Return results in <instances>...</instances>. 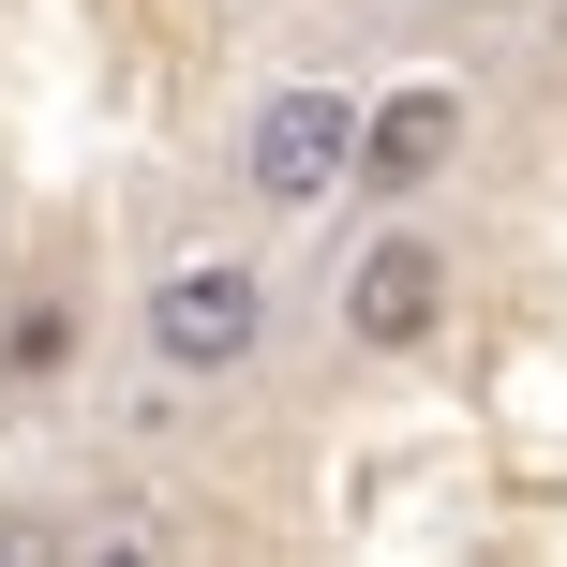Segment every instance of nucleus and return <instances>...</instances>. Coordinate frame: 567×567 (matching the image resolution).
Returning <instances> with one entry per match:
<instances>
[{
    "mask_svg": "<svg viewBox=\"0 0 567 567\" xmlns=\"http://www.w3.org/2000/svg\"><path fill=\"white\" fill-rule=\"evenodd\" d=\"M75 359H90V299H75V284H16V299H0V389L45 403Z\"/></svg>",
    "mask_w": 567,
    "mask_h": 567,
    "instance_id": "5",
    "label": "nucleus"
},
{
    "mask_svg": "<svg viewBox=\"0 0 567 567\" xmlns=\"http://www.w3.org/2000/svg\"><path fill=\"white\" fill-rule=\"evenodd\" d=\"M269 329H284V299H269V269L255 255H165L150 269V299H135V343H150V373L165 389H239V373L269 359Z\"/></svg>",
    "mask_w": 567,
    "mask_h": 567,
    "instance_id": "1",
    "label": "nucleus"
},
{
    "mask_svg": "<svg viewBox=\"0 0 567 567\" xmlns=\"http://www.w3.org/2000/svg\"><path fill=\"white\" fill-rule=\"evenodd\" d=\"M538 30H553V45H567V0H538Z\"/></svg>",
    "mask_w": 567,
    "mask_h": 567,
    "instance_id": "6",
    "label": "nucleus"
},
{
    "mask_svg": "<svg viewBox=\"0 0 567 567\" xmlns=\"http://www.w3.org/2000/svg\"><path fill=\"white\" fill-rule=\"evenodd\" d=\"M463 135H478V105H463V75H403L389 105L359 120V195H433V179L463 165Z\"/></svg>",
    "mask_w": 567,
    "mask_h": 567,
    "instance_id": "4",
    "label": "nucleus"
},
{
    "mask_svg": "<svg viewBox=\"0 0 567 567\" xmlns=\"http://www.w3.org/2000/svg\"><path fill=\"white\" fill-rule=\"evenodd\" d=\"M359 90L343 75H269L255 120H239V209L255 225H313L329 195H359Z\"/></svg>",
    "mask_w": 567,
    "mask_h": 567,
    "instance_id": "2",
    "label": "nucleus"
},
{
    "mask_svg": "<svg viewBox=\"0 0 567 567\" xmlns=\"http://www.w3.org/2000/svg\"><path fill=\"white\" fill-rule=\"evenodd\" d=\"M343 359H433V329H449V239L433 225H373L359 255H343Z\"/></svg>",
    "mask_w": 567,
    "mask_h": 567,
    "instance_id": "3",
    "label": "nucleus"
}]
</instances>
